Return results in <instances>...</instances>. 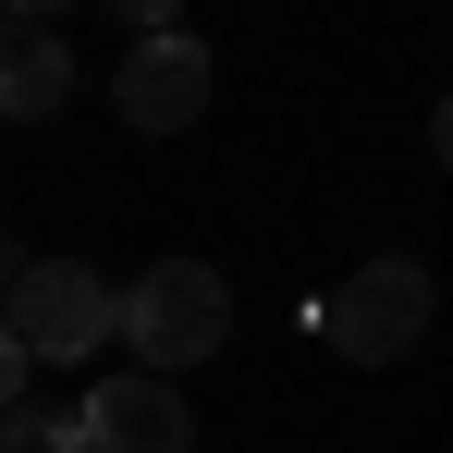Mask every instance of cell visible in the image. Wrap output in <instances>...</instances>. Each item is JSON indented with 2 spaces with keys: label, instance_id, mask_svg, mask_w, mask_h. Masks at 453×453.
Returning <instances> with one entry per match:
<instances>
[{
  "label": "cell",
  "instance_id": "6da1fadb",
  "mask_svg": "<svg viewBox=\"0 0 453 453\" xmlns=\"http://www.w3.org/2000/svg\"><path fill=\"white\" fill-rule=\"evenodd\" d=\"M123 343H135V368L172 380V368H209L233 343V282L209 257H159L148 282H123Z\"/></svg>",
  "mask_w": 453,
  "mask_h": 453
},
{
  "label": "cell",
  "instance_id": "7a4b0ae2",
  "mask_svg": "<svg viewBox=\"0 0 453 453\" xmlns=\"http://www.w3.org/2000/svg\"><path fill=\"white\" fill-rule=\"evenodd\" d=\"M0 331H12L37 368H86L98 343H123V295H111L86 257H37V270L12 282V306H0Z\"/></svg>",
  "mask_w": 453,
  "mask_h": 453
},
{
  "label": "cell",
  "instance_id": "3957f363",
  "mask_svg": "<svg viewBox=\"0 0 453 453\" xmlns=\"http://www.w3.org/2000/svg\"><path fill=\"white\" fill-rule=\"evenodd\" d=\"M429 306H441V282H429L417 257H368L356 282H331V295H319V343H331V356H356V368H392V356L429 331Z\"/></svg>",
  "mask_w": 453,
  "mask_h": 453
},
{
  "label": "cell",
  "instance_id": "277c9868",
  "mask_svg": "<svg viewBox=\"0 0 453 453\" xmlns=\"http://www.w3.org/2000/svg\"><path fill=\"white\" fill-rule=\"evenodd\" d=\"M111 98H123V123H135V135H184V123L209 111V50L159 25V37H135V50H123Z\"/></svg>",
  "mask_w": 453,
  "mask_h": 453
},
{
  "label": "cell",
  "instance_id": "5b68a950",
  "mask_svg": "<svg viewBox=\"0 0 453 453\" xmlns=\"http://www.w3.org/2000/svg\"><path fill=\"white\" fill-rule=\"evenodd\" d=\"M86 429H98V453H184L196 429H184V392L148 368H111L98 392H86Z\"/></svg>",
  "mask_w": 453,
  "mask_h": 453
},
{
  "label": "cell",
  "instance_id": "8992f818",
  "mask_svg": "<svg viewBox=\"0 0 453 453\" xmlns=\"http://www.w3.org/2000/svg\"><path fill=\"white\" fill-rule=\"evenodd\" d=\"M74 98V37L50 12H0V123H37Z\"/></svg>",
  "mask_w": 453,
  "mask_h": 453
},
{
  "label": "cell",
  "instance_id": "52a82bcc",
  "mask_svg": "<svg viewBox=\"0 0 453 453\" xmlns=\"http://www.w3.org/2000/svg\"><path fill=\"white\" fill-rule=\"evenodd\" d=\"M25 368H37V356H25V343H12V331H0V417H12V404H25Z\"/></svg>",
  "mask_w": 453,
  "mask_h": 453
},
{
  "label": "cell",
  "instance_id": "ba28073f",
  "mask_svg": "<svg viewBox=\"0 0 453 453\" xmlns=\"http://www.w3.org/2000/svg\"><path fill=\"white\" fill-rule=\"evenodd\" d=\"M25 270H37V257H25V245L0 233V306H12V282H25Z\"/></svg>",
  "mask_w": 453,
  "mask_h": 453
},
{
  "label": "cell",
  "instance_id": "9c48e42d",
  "mask_svg": "<svg viewBox=\"0 0 453 453\" xmlns=\"http://www.w3.org/2000/svg\"><path fill=\"white\" fill-rule=\"evenodd\" d=\"M429 148H441V172H453V98H441V123H429Z\"/></svg>",
  "mask_w": 453,
  "mask_h": 453
},
{
  "label": "cell",
  "instance_id": "30bf717a",
  "mask_svg": "<svg viewBox=\"0 0 453 453\" xmlns=\"http://www.w3.org/2000/svg\"><path fill=\"white\" fill-rule=\"evenodd\" d=\"M0 453H12V429H0Z\"/></svg>",
  "mask_w": 453,
  "mask_h": 453
}]
</instances>
